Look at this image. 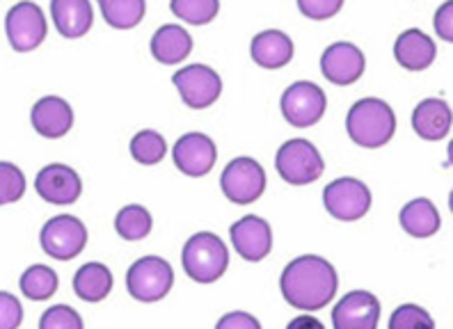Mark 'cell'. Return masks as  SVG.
Here are the masks:
<instances>
[{"mask_svg": "<svg viewBox=\"0 0 453 329\" xmlns=\"http://www.w3.org/2000/svg\"><path fill=\"white\" fill-rule=\"evenodd\" d=\"M216 329H261V323L248 311H232L218 320Z\"/></svg>", "mask_w": 453, "mask_h": 329, "instance_id": "36", "label": "cell"}, {"mask_svg": "<svg viewBox=\"0 0 453 329\" xmlns=\"http://www.w3.org/2000/svg\"><path fill=\"white\" fill-rule=\"evenodd\" d=\"M172 158L177 170L186 176H206L218 160L216 142L206 133H186L172 149Z\"/></svg>", "mask_w": 453, "mask_h": 329, "instance_id": "15", "label": "cell"}, {"mask_svg": "<svg viewBox=\"0 0 453 329\" xmlns=\"http://www.w3.org/2000/svg\"><path fill=\"white\" fill-rule=\"evenodd\" d=\"M174 286V270L170 261L161 256H142L128 268L127 288L133 300L158 302L172 291Z\"/></svg>", "mask_w": 453, "mask_h": 329, "instance_id": "5", "label": "cell"}, {"mask_svg": "<svg viewBox=\"0 0 453 329\" xmlns=\"http://www.w3.org/2000/svg\"><path fill=\"white\" fill-rule=\"evenodd\" d=\"M447 156H449V164H453V140H451V144H449V149H447Z\"/></svg>", "mask_w": 453, "mask_h": 329, "instance_id": "38", "label": "cell"}, {"mask_svg": "<svg viewBox=\"0 0 453 329\" xmlns=\"http://www.w3.org/2000/svg\"><path fill=\"white\" fill-rule=\"evenodd\" d=\"M99 7L108 26L117 30H131L142 21L147 3L144 0H101Z\"/></svg>", "mask_w": 453, "mask_h": 329, "instance_id": "27", "label": "cell"}, {"mask_svg": "<svg viewBox=\"0 0 453 329\" xmlns=\"http://www.w3.org/2000/svg\"><path fill=\"white\" fill-rule=\"evenodd\" d=\"M172 82L177 92L181 94V101L193 110H204L216 103L222 94V78L216 69L206 65H188L179 69Z\"/></svg>", "mask_w": 453, "mask_h": 329, "instance_id": "10", "label": "cell"}, {"mask_svg": "<svg viewBox=\"0 0 453 329\" xmlns=\"http://www.w3.org/2000/svg\"><path fill=\"white\" fill-rule=\"evenodd\" d=\"M39 329H85V323L76 309L66 304H53L42 313Z\"/></svg>", "mask_w": 453, "mask_h": 329, "instance_id": "32", "label": "cell"}, {"mask_svg": "<svg viewBox=\"0 0 453 329\" xmlns=\"http://www.w3.org/2000/svg\"><path fill=\"white\" fill-rule=\"evenodd\" d=\"M39 242L49 256L58 258V261H72V258L81 256L88 245V229L73 215H56L42 226Z\"/></svg>", "mask_w": 453, "mask_h": 329, "instance_id": "8", "label": "cell"}, {"mask_svg": "<svg viewBox=\"0 0 453 329\" xmlns=\"http://www.w3.org/2000/svg\"><path fill=\"white\" fill-rule=\"evenodd\" d=\"M26 195V174L14 163H0V206L14 203Z\"/></svg>", "mask_w": 453, "mask_h": 329, "instance_id": "31", "label": "cell"}, {"mask_svg": "<svg viewBox=\"0 0 453 329\" xmlns=\"http://www.w3.org/2000/svg\"><path fill=\"white\" fill-rule=\"evenodd\" d=\"M112 272L108 265L99 264V261H89V264L81 265L78 272L73 274V291L83 302H96L105 300L112 291Z\"/></svg>", "mask_w": 453, "mask_h": 329, "instance_id": "24", "label": "cell"}, {"mask_svg": "<svg viewBox=\"0 0 453 329\" xmlns=\"http://www.w3.org/2000/svg\"><path fill=\"white\" fill-rule=\"evenodd\" d=\"M398 222H401L405 233L412 238H431L442 226L440 210L435 209V203L431 199L426 197L412 199V202L405 203L401 213H398Z\"/></svg>", "mask_w": 453, "mask_h": 329, "instance_id": "23", "label": "cell"}, {"mask_svg": "<svg viewBox=\"0 0 453 329\" xmlns=\"http://www.w3.org/2000/svg\"><path fill=\"white\" fill-rule=\"evenodd\" d=\"M190 50H193V37L186 27L177 23L161 26L151 37V55L161 65H179L188 57Z\"/></svg>", "mask_w": 453, "mask_h": 329, "instance_id": "22", "label": "cell"}, {"mask_svg": "<svg viewBox=\"0 0 453 329\" xmlns=\"http://www.w3.org/2000/svg\"><path fill=\"white\" fill-rule=\"evenodd\" d=\"M167 154L165 137L158 131H140L131 140V156L140 164H158Z\"/></svg>", "mask_w": 453, "mask_h": 329, "instance_id": "28", "label": "cell"}, {"mask_svg": "<svg viewBox=\"0 0 453 329\" xmlns=\"http://www.w3.org/2000/svg\"><path fill=\"white\" fill-rule=\"evenodd\" d=\"M287 329H326V325L316 318V316H311V313H303V316H296L287 325Z\"/></svg>", "mask_w": 453, "mask_h": 329, "instance_id": "37", "label": "cell"}, {"mask_svg": "<svg viewBox=\"0 0 453 329\" xmlns=\"http://www.w3.org/2000/svg\"><path fill=\"white\" fill-rule=\"evenodd\" d=\"M172 14L177 19L190 23V26H206L216 19L220 3L218 0H172Z\"/></svg>", "mask_w": 453, "mask_h": 329, "instance_id": "29", "label": "cell"}, {"mask_svg": "<svg viewBox=\"0 0 453 329\" xmlns=\"http://www.w3.org/2000/svg\"><path fill=\"white\" fill-rule=\"evenodd\" d=\"M220 186L229 202L245 206L252 203L264 195L265 190V172L255 158L241 156L226 164L220 176Z\"/></svg>", "mask_w": 453, "mask_h": 329, "instance_id": "9", "label": "cell"}, {"mask_svg": "<svg viewBox=\"0 0 453 329\" xmlns=\"http://www.w3.org/2000/svg\"><path fill=\"white\" fill-rule=\"evenodd\" d=\"M433 26H435L437 37L449 42V44H453V0H449V3L437 7Z\"/></svg>", "mask_w": 453, "mask_h": 329, "instance_id": "35", "label": "cell"}, {"mask_svg": "<svg viewBox=\"0 0 453 329\" xmlns=\"http://www.w3.org/2000/svg\"><path fill=\"white\" fill-rule=\"evenodd\" d=\"M380 302L369 291H350L332 309L334 329H378Z\"/></svg>", "mask_w": 453, "mask_h": 329, "instance_id": "12", "label": "cell"}, {"mask_svg": "<svg viewBox=\"0 0 453 329\" xmlns=\"http://www.w3.org/2000/svg\"><path fill=\"white\" fill-rule=\"evenodd\" d=\"M343 0H298V10L311 21H327L342 11Z\"/></svg>", "mask_w": 453, "mask_h": 329, "instance_id": "33", "label": "cell"}, {"mask_svg": "<svg viewBox=\"0 0 453 329\" xmlns=\"http://www.w3.org/2000/svg\"><path fill=\"white\" fill-rule=\"evenodd\" d=\"M50 17H53L58 33L66 39L85 37L95 23V11H92L89 0H53Z\"/></svg>", "mask_w": 453, "mask_h": 329, "instance_id": "20", "label": "cell"}, {"mask_svg": "<svg viewBox=\"0 0 453 329\" xmlns=\"http://www.w3.org/2000/svg\"><path fill=\"white\" fill-rule=\"evenodd\" d=\"M346 131L357 147L380 149L396 133V115H394L392 105L382 99L366 96L349 110Z\"/></svg>", "mask_w": 453, "mask_h": 329, "instance_id": "2", "label": "cell"}, {"mask_svg": "<svg viewBox=\"0 0 453 329\" xmlns=\"http://www.w3.org/2000/svg\"><path fill=\"white\" fill-rule=\"evenodd\" d=\"M323 206L339 222H355L371 209V190L353 176H342L323 190Z\"/></svg>", "mask_w": 453, "mask_h": 329, "instance_id": "6", "label": "cell"}, {"mask_svg": "<svg viewBox=\"0 0 453 329\" xmlns=\"http://www.w3.org/2000/svg\"><path fill=\"white\" fill-rule=\"evenodd\" d=\"M282 115L293 128H311L323 119L327 96L316 82L298 80L282 94Z\"/></svg>", "mask_w": 453, "mask_h": 329, "instance_id": "7", "label": "cell"}, {"mask_svg": "<svg viewBox=\"0 0 453 329\" xmlns=\"http://www.w3.org/2000/svg\"><path fill=\"white\" fill-rule=\"evenodd\" d=\"M435 42L419 27H410V30L401 33L396 37V44H394V57L408 72H424V69H428L435 62Z\"/></svg>", "mask_w": 453, "mask_h": 329, "instance_id": "18", "label": "cell"}, {"mask_svg": "<svg viewBox=\"0 0 453 329\" xmlns=\"http://www.w3.org/2000/svg\"><path fill=\"white\" fill-rule=\"evenodd\" d=\"M35 190L44 202L56 203V206H69V203H76L83 195V181L73 167L53 163L39 172L35 179Z\"/></svg>", "mask_w": 453, "mask_h": 329, "instance_id": "13", "label": "cell"}, {"mask_svg": "<svg viewBox=\"0 0 453 329\" xmlns=\"http://www.w3.org/2000/svg\"><path fill=\"white\" fill-rule=\"evenodd\" d=\"M229 236L238 256L250 264L264 261L273 249V229L259 215H245L236 219L229 229Z\"/></svg>", "mask_w": 453, "mask_h": 329, "instance_id": "14", "label": "cell"}, {"mask_svg": "<svg viewBox=\"0 0 453 329\" xmlns=\"http://www.w3.org/2000/svg\"><path fill=\"white\" fill-rule=\"evenodd\" d=\"M453 112L444 99H424L412 112V128L421 140L437 142L451 131Z\"/></svg>", "mask_w": 453, "mask_h": 329, "instance_id": "19", "label": "cell"}, {"mask_svg": "<svg viewBox=\"0 0 453 329\" xmlns=\"http://www.w3.org/2000/svg\"><path fill=\"white\" fill-rule=\"evenodd\" d=\"M449 209H451V213H453V190H451V195H449Z\"/></svg>", "mask_w": 453, "mask_h": 329, "instance_id": "39", "label": "cell"}, {"mask_svg": "<svg viewBox=\"0 0 453 329\" xmlns=\"http://www.w3.org/2000/svg\"><path fill=\"white\" fill-rule=\"evenodd\" d=\"M366 66L365 53L350 42H334L321 55V72L334 85H353Z\"/></svg>", "mask_w": 453, "mask_h": 329, "instance_id": "16", "label": "cell"}, {"mask_svg": "<svg viewBox=\"0 0 453 329\" xmlns=\"http://www.w3.org/2000/svg\"><path fill=\"white\" fill-rule=\"evenodd\" d=\"M19 286H21V293L28 297V300L44 302V300H49V297L56 295L58 286H60V279H58V274L53 268H49V265H42V264H35L21 274Z\"/></svg>", "mask_w": 453, "mask_h": 329, "instance_id": "25", "label": "cell"}, {"mask_svg": "<svg viewBox=\"0 0 453 329\" xmlns=\"http://www.w3.org/2000/svg\"><path fill=\"white\" fill-rule=\"evenodd\" d=\"M337 288L339 274L334 265L316 254L293 258L280 277L282 297L298 311H319L327 307L337 295Z\"/></svg>", "mask_w": 453, "mask_h": 329, "instance_id": "1", "label": "cell"}, {"mask_svg": "<svg viewBox=\"0 0 453 329\" xmlns=\"http://www.w3.org/2000/svg\"><path fill=\"white\" fill-rule=\"evenodd\" d=\"M33 128L42 137L58 140L65 137L73 126V110L62 96H44L33 105L30 112Z\"/></svg>", "mask_w": 453, "mask_h": 329, "instance_id": "17", "label": "cell"}, {"mask_svg": "<svg viewBox=\"0 0 453 329\" xmlns=\"http://www.w3.org/2000/svg\"><path fill=\"white\" fill-rule=\"evenodd\" d=\"M154 229L151 213L140 203H128L115 215V231L124 241H144Z\"/></svg>", "mask_w": 453, "mask_h": 329, "instance_id": "26", "label": "cell"}, {"mask_svg": "<svg viewBox=\"0 0 453 329\" xmlns=\"http://www.w3.org/2000/svg\"><path fill=\"white\" fill-rule=\"evenodd\" d=\"M5 33L12 49L19 53H30L44 44L46 33H49L44 10L37 3H17L7 11Z\"/></svg>", "mask_w": 453, "mask_h": 329, "instance_id": "11", "label": "cell"}, {"mask_svg": "<svg viewBox=\"0 0 453 329\" xmlns=\"http://www.w3.org/2000/svg\"><path fill=\"white\" fill-rule=\"evenodd\" d=\"M293 42L282 30H264L252 39L250 55L264 69H282L293 60Z\"/></svg>", "mask_w": 453, "mask_h": 329, "instance_id": "21", "label": "cell"}, {"mask_svg": "<svg viewBox=\"0 0 453 329\" xmlns=\"http://www.w3.org/2000/svg\"><path fill=\"white\" fill-rule=\"evenodd\" d=\"M275 167L284 181L291 186H310V183L319 181L326 172V163H323L319 149L303 137H293L280 147Z\"/></svg>", "mask_w": 453, "mask_h": 329, "instance_id": "4", "label": "cell"}, {"mask_svg": "<svg viewBox=\"0 0 453 329\" xmlns=\"http://www.w3.org/2000/svg\"><path fill=\"white\" fill-rule=\"evenodd\" d=\"M181 264L186 274L197 284H213L229 268V247L211 231H199L183 245Z\"/></svg>", "mask_w": 453, "mask_h": 329, "instance_id": "3", "label": "cell"}, {"mask_svg": "<svg viewBox=\"0 0 453 329\" xmlns=\"http://www.w3.org/2000/svg\"><path fill=\"white\" fill-rule=\"evenodd\" d=\"M389 329H435V320L419 304H401L389 318Z\"/></svg>", "mask_w": 453, "mask_h": 329, "instance_id": "30", "label": "cell"}, {"mask_svg": "<svg viewBox=\"0 0 453 329\" xmlns=\"http://www.w3.org/2000/svg\"><path fill=\"white\" fill-rule=\"evenodd\" d=\"M23 323V307L17 295L0 291V329H19Z\"/></svg>", "mask_w": 453, "mask_h": 329, "instance_id": "34", "label": "cell"}]
</instances>
